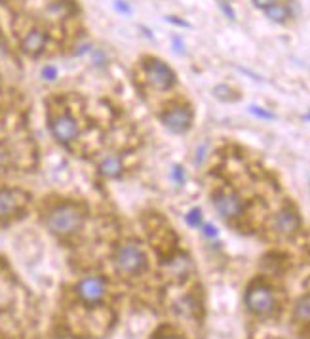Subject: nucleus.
<instances>
[{
    "instance_id": "1",
    "label": "nucleus",
    "mask_w": 310,
    "mask_h": 339,
    "mask_svg": "<svg viewBox=\"0 0 310 339\" xmlns=\"http://www.w3.org/2000/svg\"><path fill=\"white\" fill-rule=\"evenodd\" d=\"M46 225L55 235H72L82 225V210L72 204L57 206L46 217Z\"/></svg>"
},
{
    "instance_id": "2",
    "label": "nucleus",
    "mask_w": 310,
    "mask_h": 339,
    "mask_svg": "<svg viewBox=\"0 0 310 339\" xmlns=\"http://www.w3.org/2000/svg\"><path fill=\"white\" fill-rule=\"evenodd\" d=\"M246 303L251 313L255 315H268L274 309V295L272 290L264 284H255L248 290L246 295Z\"/></svg>"
},
{
    "instance_id": "3",
    "label": "nucleus",
    "mask_w": 310,
    "mask_h": 339,
    "mask_svg": "<svg viewBox=\"0 0 310 339\" xmlns=\"http://www.w3.org/2000/svg\"><path fill=\"white\" fill-rule=\"evenodd\" d=\"M145 263H147L145 253L141 252L135 244H126L118 250L117 265L126 275H135V273H139L141 269L145 267Z\"/></svg>"
},
{
    "instance_id": "4",
    "label": "nucleus",
    "mask_w": 310,
    "mask_h": 339,
    "mask_svg": "<svg viewBox=\"0 0 310 339\" xmlns=\"http://www.w3.org/2000/svg\"><path fill=\"white\" fill-rule=\"evenodd\" d=\"M147 79L158 90H168L175 84V72L160 59H150L147 63Z\"/></svg>"
},
{
    "instance_id": "5",
    "label": "nucleus",
    "mask_w": 310,
    "mask_h": 339,
    "mask_svg": "<svg viewBox=\"0 0 310 339\" xmlns=\"http://www.w3.org/2000/svg\"><path fill=\"white\" fill-rule=\"evenodd\" d=\"M213 206L217 210L219 215H223L226 219L238 217L244 212V202L240 200L238 195H234L230 191H221L213 197Z\"/></svg>"
},
{
    "instance_id": "6",
    "label": "nucleus",
    "mask_w": 310,
    "mask_h": 339,
    "mask_svg": "<svg viewBox=\"0 0 310 339\" xmlns=\"http://www.w3.org/2000/svg\"><path fill=\"white\" fill-rule=\"evenodd\" d=\"M162 122L166 124L168 130L175 132V134H183L190 128L192 122V112L186 107H173L162 117Z\"/></svg>"
},
{
    "instance_id": "7",
    "label": "nucleus",
    "mask_w": 310,
    "mask_h": 339,
    "mask_svg": "<svg viewBox=\"0 0 310 339\" xmlns=\"http://www.w3.org/2000/svg\"><path fill=\"white\" fill-rule=\"evenodd\" d=\"M78 295L86 303H97L105 295V282H103V278H99V276L84 278L78 284Z\"/></svg>"
},
{
    "instance_id": "8",
    "label": "nucleus",
    "mask_w": 310,
    "mask_h": 339,
    "mask_svg": "<svg viewBox=\"0 0 310 339\" xmlns=\"http://www.w3.org/2000/svg\"><path fill=\"white\" fill-rule=\"evenodd\" d=\"M27 202V197L19 191H0V217H8L19 212Z\"/></svg>"
},
{
    "instance_id": "9",
    "label": "nucleus",
    "mask_w": 310,
    "mask_h": 339,
    "mask_svg": "<svg viewBox=\"0 0 310 339\" xmlns=\"http://www.w3.org/2000/svg\"><path fill=\"white\" fill-rule=\"evenodd\" d=\"M52 134L55 135L57 141L69 143V141H72V139H76L78 124L70 119L69 115H63V117L54 120V124H52Z\"/></svg>"
},
{
    "instance_id": "10",
    "label": "nucleus",
    "mask_w": 310,
    "mask_h": 339,
    "mask_svg": "<svg viewBox=\"0 0 310 339\" xmlns=\"http://www.w3.org/2000/svg\"><path fill=\"white\" fill-rule=\"evenodd\" d=\"M46 42H48L46 32L40 31V29H32V31L27 32V36H25L23 42H21V48H23L25 54L36 57V55L42 54V50L46 48Z\"/></svg>"
},
{
    "instance_id": "11",
    "label": "nucleus",
    "mask_w": 310,
    "mask_h": 339,
    "mask_svg": "<svg viewBox=\"0 0 310 339\" xmlns=\"http://www.w3.org/2000/svg\"><path fill=\"white\" fill-rule=\"evenodd\" d=\"M274 229L278 231L284 237H291L299 229V217L297 213L291 210H282V212L274 217Z\"/></svg>"
},
{
    "instance_id": "12",
    "label": "nucleus",
    "mask_w": 310,
    "mask_h": 339,
    "mask_svg": "<svg viewBox=\"0 0 310 339\" xmlns=\"http://www.w3.org/2000/svg\"><path fill=\"white\" fill-rule=\"evenodd\" d=\"M166 269H168L173 276H185L186 273L190 271V261H188L186 255H179L175 259H171Z\"/></svg>"
},
{
    "instance_id": "13",
    "label": "nucleus",
    "mask_w": 310,
    "mask_h": 339,
    "mask_svg": "<svg viewBox=\"0 0 310 339\" xmlns=\"http://www.w3.org/2000/svg\"><path fill=\"white\" fill-rule=\"evenodd\" d=\"M264 14H266V17L268 19H272V21H278V23H284L287 17H289V8H287L286 4H272V6H268V8L264 10Z\"/></svg>"
},
{
    "instance_id": "14",
    "label": "nucleus",
    "mask_w": 310,
    "mask_h": 339,
    "mask_svg": "<svg viewBox=\"0 0 310 339\" xmlns=\"http://www.w3.org/2000/svg\"><path fill=\"white\" fill-rule=\"evenodd\" d=\"M120 172H122V164H120V160L117 157H109L101 162V174L103 175L117 177V175H120Z\"/></svg>"
},
{
    "instance_id": "15",
    "label": "nucleus",
    "mask_w": 310,
    "mask_h": 339,
    "mask_svg": "<svg viewBox=\"0 0 310 339\" xmlns=\"http://www.w3.org/2000/svg\"><path fill=\"white\" fill-rule=\"evenodd\" d=\"M295 316L302 320V322H310V295H304L297 301V307H295Z\"/></svg>"
},
{
    "instance_id": "16",
    "label": "nucleus",
    "mask_w": 310,
    "mask_h": 339,
    "mask_svg": "<svg viewBox=\"0 0 310 339\" xmlns=\"http://www.w3.org/2000/svg\"><path fill=\"white\" fill-rule=\"evenodd\" d=\"M186 223L190 225V227H198L202 223V212L198 210V208H194V210H190V212L186 213Z\"/></svg>"
},
{
    "instance_id": "17",
    "label": "nucleus",
    "mask_w": 310,
    "mask_h": 339,
    "mask_svg": "<svg viewBox=\"0 0 310 339\" xmlns=\"http://www.w3.org/2000/svg\"><path fill=\"white\" fill-rule=\"evenodd\" d=\"M249 110H251V112H253L255 117H259V119H266V120H272V119H274V115H272V112L261 109V107H257V105H251V107H249Z\"/></svg>"
},
{
    "instance_id": "18",
    "label": "nucleus",
    "mask_w": 310,
    "mask_h": 339,
    "mask_svg": "<svg viewBox=\"0 0 310 339\" xmlns=\"http://www.w3.org/2000/svg\"><path fill=\"white\" fill-rule=\"evenodd\" d=\"M42 79L44 80H55L57 79V69H55L54 65H46V67L42 69Z\"/></svg>"
},
{
    "instance_id": "19",
    "label": "nucleus",
    "mask_w": 310,
    "mask_h": 339,
    "mask_svg": "<svg viewBox=\"0 0 310 339\" xmlns=\"http://www.w3.org/2000/svg\"><path fill=\"white\" fill-rule=\"evenodd\" d=\"M173 179H175L179 185H183V183H185V172H183V168H181V166H175V168H173Z\"/></svg>"
},
{
    "instance_id": "20",
    "label": "nucleus",
    "mask_w": 310,
    "mask_h": 339,
    "mask_svg": "<svg viewBox=\"0 0 310 339\" xmlns=\"http://www.w3.org/2000/svg\"><path fill=\"white\" fill-rule=\"evenodd\" d=\"M114 8H117L120 14H130V12H132V8L126 4L124 0H117V2H114Z\"/></svg>"
},
{
    "instance_id": "21",
    "label": "nucleus",
    "mask_w": 310,
    "mask_h": 339,
    "mask_svg": "<svg viewBox=\"0 0 310 339\" xmlns=\"http://www.w3.org/2000/svg\"><path fill=\"white\" fill-rule=\"evenodd\" d=\"M204 235H206V237H217V229H215V227H213V225H210V223H208V225H204Z\"/></svg>"
},
{
    "instance_id": "22",
    "label": "nucleus",
    "mask_w": 310,
    "mask_h": 339,
    "mask_svg": "<svg viewBox=\"0 0 310 339\" xmlns=\"http://www.w3.org/2000/svg\"><path fill=\"white\" fill-rule=\"evenodd\" d=\"M173 50H175V52H179V54H183V52H185L183 42H181V39H179V36H173Z\"/></svg>"
},
{
    "instance_id": "23",
    "label": "nucleus",
    "mask_w": 310,
    "mask_h": 339,
    "mask_svg": "<svg viewBox=\"0 0 310 339\" xmlns=\"http://www.w3.org/2000/svg\"><path fill=\"white\" fill-rule=\"evenodd\" d=\"M221 10H223V12H225L226 16L230 17V19H234V12H232V8H230V4H226V2H221Z\"/></svg>"
},
{
    "instance_id": "24",
    "label": "nucleus",
    "mask_w": 310,
    "mask_h": 339,
    "mask_svg": "<svg viewBox=\"0 0 310 339\" xmlns=\"http://www.w3.org/2000/svg\"><path fill=\"white\" fill-rule=\"evenodd\" d=\"M168 21H171V23H175V25H181V27H190V25L186 23V21H181V19H177V17H168Z\"/></svg>"
},
{
    "instance_id": "25",
    "label": "nucleus",
    "mask_w": 310,
    "mask_h": 339,
    "mask_svg": "<svg viewBox=\"0 0 310 339\" xmlns=\"http://www.w3.org/2000/svg\"><path fill=\"white\" fill-rule=\"evenodd\" d=\"M2 166H4V155L0 153V168H2Z\"/></svg>"
},
{
    "instance_id": "26",
    "label": "nucleus",
    "mask_w": 310,
    "mask_h": 339,
    "mask_svg": "<svg viewBox=\"0 0 310 339\" xmlns=\"http://www.w3.org/2000/svg\"><path fill=\"white\" fill-rule=\"evenodd\" d=\"M162 339H181V337H162Z\"/></svg>"
},
{
    "instance_id": "27",
    "label": "nucleus",
    "mask_w": 310,
    "mask_h": 339,
    "mask_svg": "<svg viewBox=\"0 0 310 339\" xmlns=\"http://www.w3.org/2000/svg\"><path fill=\"white\" fill-rule=\"evenodd\" d=\"M306 120H310V112H308V115H306Z\"/></svg>"
},
{
    "instance_id": "28",
    "label": "nucleus",
    "mask_w": 310,
    "mask_h": 339,
    "mask_svg": "<svg viewBox=\"0 0 310 339\" xmlns=\"http://www.w3.org/2000/svg\"><path fill=\"white\" fill-rule=\"evenodd\" d=\"M0 86H2V77H0Z\"/></svg>"
}]
</instances>
